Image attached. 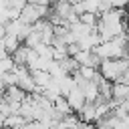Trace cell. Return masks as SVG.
Masks as SVG:
<instances>
[{"instance_id":"6da1fadb","label":"cell","mask_w":129,"mask_h":129,"mask_svg":"<svg viewBox=\"0 0 129 129\" xmlns=\"http://www.w3.org/2000/svg\"><path fill=\"white\" fill-rule=\"evenodd\" d=\"M129 67V56H123V58H103L99 62V73L103 79L115 83V81H121L125 71Z\"/></svg>"}]
</instances>
